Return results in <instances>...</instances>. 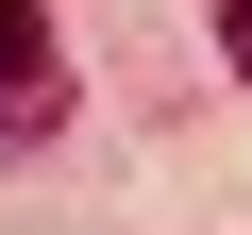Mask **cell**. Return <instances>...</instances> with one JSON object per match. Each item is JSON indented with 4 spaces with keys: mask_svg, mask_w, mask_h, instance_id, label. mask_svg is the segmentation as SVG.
<instances>
[{
    "mask_svg": "<svg viewBox=\"0 0 252 235\" xmlns=\"http://www.w3.org/2000/svg\"><path fill=\"white\" fill-rule=\"evenodd\" d=\"M51 118V0H0V135Z\"/></svg>",
    "mask_w": 252,
    "mask_h": 235,
    "instance_id": "1",
    "label": "cell"
},
{
    "mask_svg": "<svg viewBox=\"0 0 252 235\" xmlns=\"http://www.w3.org/2000/svg\"><path fill=\"white\" fill-rule=\"evenodd\" d=\"M219 51H235V84H252V0H219Z\"/></svg>",
    "mask_w": 252,
    "mask_h": 235,
    "instance_id": "2",
    "label": "cell"
}]
</instances>
